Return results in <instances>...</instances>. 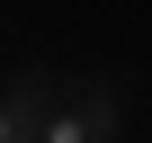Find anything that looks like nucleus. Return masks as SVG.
<instances>
[{
	"label": "nucleus",
	"instance_id": "f257e3e1",
	"mask_svg": "<svg viewBox=\"0 0 152 143\" xmlns=\"http://www.w3.org/2000/svg\"><path fill=\"white\" fill-rule=\"evenodd\" d=\"M0 143H9V125H0Z\"/></svg>",
	"mask_w": 152,
	"mask_h": 143
}]
</instances>
